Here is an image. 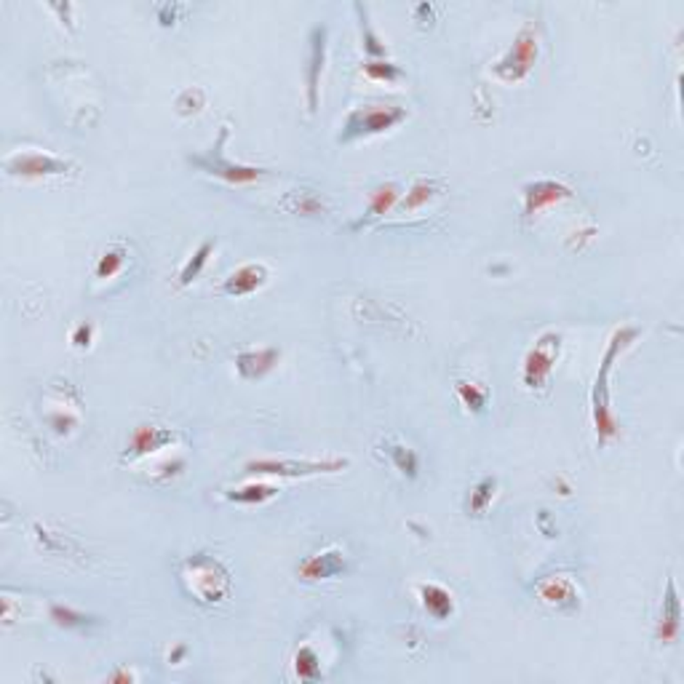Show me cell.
<instances>
[{
    "mask_svg": "<svg viewBox=\"0 0 684 684\" xmlns=\"http://www.w3.org/2000/svg\"><path fill=\"white\" fill-rule=\"evenodd\" d=\"M639 334H642L639 327L626 324V327H618L612 332V337L607 340V348H604V356H602V364H599V372H596V380H594V390H591V420H594L599 444H607V442L620 436V426H618V418L612 412L610 374H612V366L620 358V353L631 342H636Z\"/></svg>",
    "mask_w": 684,
    "mask_h": 684,
    "instance_id": "cell-1",
    "label": "cell"
},
{
    "mask_svg": "<svg viewBox=\"0 0 684 684\" xmlns=\"http://www.w3.org/2000/svg\"><path fill=\"white\" fill-rule=\"evenodd\" d=\"M180 580H182L188 596L193 602L204 604V607L222 604L233 591V580H230L227 567L209 554L188 557L180 565Z\"/></svg>",
    "mask_w": 684,
    "mask_h": 684,
    "instance_id": "cell-2",
    "label": "cell"
},
{
    "mask_svg": "<svg viewBox=\"0 0 684 684\" xmlns=\"http://www.w3.org/2000/svg\"><path fill=\"white\" fill-rule=\"evenodd\" d=\"M350 465L348 457H321V460H292V457H254L243 465L251 476H281V479H305L319 473H340Z\"/></svg>",
    "mask_w": 684,
    "mask_h": 684,
    "instance_id": "cell-3",
    "label": "cell"
},
{
    "mask_svg": "<svg viewBox=\"0 0 684 684\" xmlns=\"http://www.w3.org/2000/svg\"><path fill=\"white\" fill-rule=\"evenodd\" d=\"M403 118H406V110L398 107V104H364V107H356V110L348 112V118L342 123V131L337 136V142L348 145V142L361 140V136L382 134V131L398 126Z\"/></svg>",
    "mask_w": 684,
    "mask_h": 684,
    "instance_id": "cell-4",
    "label": "cell"
},
{
    "mask_svg": "<svg viewBox=\"0 0 684 684\" xmlns=\"http://www.w3.org/2000/svg\"><path fill=\"white\" fill-rule=\"evenodd\" d=\"M537 49H540V35L534 25H524L519 30V35L513 38V43L508 46V51L492 65V73L505 81V83H516L524 81L529 75V70L534 67L537 59Z\"/></svg>",
    "mask_w": 684,
    "mask_h": 684,
    "instance_id": "cell-5",
    "label": "cell"
},
{
    "mask_svg": "<svg viewBox=\"0 0 684 684\" xmlns=\"http://www.w3.org/2000/svg\"><path fill=\"white\" fill-rule=\"evenodd\" d=\"M562 353V334L559 332H542L534 345L526 350L521 364V382L529 390H540L549 385V377L554 372V364Z\"/></svg>",
    "mask_w": 684,
    "mask_h": 684,
    "instance_id": "cell-6",
    "label": "cell"
},
{
    "mask_svg": "<svg viewBox=\"0 0 684 684\" xmlns=\"http://www.w3.org/2000/svg\"><path fill=\"white\" fill-rule=\"evenodd\" d=\"M225 140H227V128H222L217 145H214L209 153H204V156H190V164H196V166L204 169L206 174L219 177V180H225V182H230V185H249V182H257V180L265 174V169L246 166V164H233L230 158H225V153H222Z\"/></svg>",
    "mask_w": 684,
    "mask_h": 684,
    "instance_id": "cell-7",
    "label": "cell"
},
{
    "mask_svg": "<svg viewBox=\"0 0 684 684\" xmlns=\"http://www.w3.org/2000/svg\"><path fill=\"white\" fill-rule=\"evenodd\" d=\"M4 169L12 177L41 180V177L67 174L70 169H75V164H70V161H65V158H59L54 153H43V150H17V153L6 156Z\"/></svg>",
    "mask_w": 684,
    "mask_h": 684,
    "instance_id": "cell-8",
    "label": "cell"
},
{
    "mask_svg": "<svg viewBox=\"0 0 684 684\" xmlns=\"http://www.w3.org/2000/svg\"><path fill=\"white\" fill-rule=\"evenodd\" d=\"M521 196H524V217L532 219L537 217L540 211H545L549 206L559 204V201H567L573 196V188L559 182V180H532L521 188Z\"/></svg>",
    "mask_w": 684,
    "mask_h": 684,
    "instance_id": "cell-9",
    "label": "cell"
},
{
    "mask_svg": "<svg viewBox=\"0 0 684 684\" xmlns=\"http://www.w3.org/2000/svg\"><path fill=\"white\" fill-rule=\"evenodd\" d=\"M327 38L329 27L316 25L311 30V51H308V70H305V94H308V110H319V86H321V73L327 62Z\"/></svg>",
    "mask_w": 684,
    "mask_h": 684,
    "instance_id": "cell-10",
    "label": "cell"
},
{
    "mask_svg": "<svg viewBox=\"0 0 684 684\" xmlns=\"http://www.w3.org/2000/svg\"><path fill=\"white\" fill-rule=\"evenodd\" d=\"M177 439L174 431L169 428H161V426H150V423H142L136 426L128 444H126V452H123V460H140V457H148V455H156L158 450H166L172 442Z\"/></svg>",
    "mask_w": 684,
    "mask_h": 684,
    "instance_id": "cell-11",
    "label": "cell"
},
{
    "mask_svg": "<svg viewBox=\"0 0 684 684\" xmlns=\"http://www.w3.org/2000/svg\"><path fill=\"white\" fill-rule=\"evenodd\" d=\"M348 570V559L342 551L337 549H329V551H321V554H313L308 557L300 567H297V578L305 580V583H319V580H329V578H337Z\"/></svg>",
    "mask_w": 684,
    "mask_h": 684,
    "instance_id": "cell-12",
    "label": "cell"
},
{
    "mask_svg": "<svg viewBox=\"0 0 684 684\" xmlns=\"http://www.w3.org/2000/svg\"><path fill=\"white\" fill-rule=\"evenodd\" d=\"M679 631H681V602H679L673 578H668L665 594H663L660 620H657V628H655V639L660 644H673L679 639Z\"/></svg>",
    "mask_w": 684,
    "mask_h": 684,
    "instance_id": "cell-13",
    "label": "cell"
},
{
    "mask_svg": "<svg viewBox=\"0 0 684 684\" xmlns=\"http://www.w3.org/2000/svg\"><path fill=\"white\" fill-rule=\"evenodd\" d=\"M537 596L551 604L562 612H573L580 607V594L575 588V583L565 575H554V578H545L540 586H537Z\"/></svg>",
    "mask_w": 684,
    "mask_h": 684,
    "instance_id": "cell-14",
    "label": "cell"
},
{
    "mask_svg": "<svg viewBox=\"0 0 684 684\" xmlns=\"http://www.w3.org/2000/svg\"><path fill=\"white\" fill-rule=\"evenodd\" d=\"M279 361H281L279 348H249V350H241L235 356V369L246 380H259L267 372L276 369Z\"/></svg>",
    "mask_w": 684,
    "mask_h": 684,
    "instance_id": "cell-15",
    "label": "cell"
},
{
    "mask_svg": "<svg viewBox=\"0 0 684 684\" xmlns=\"http://www.w3.org/2000/svg\"><path fill=\"white\" fill-rule=\"evenodd\" d=\"M265 281H267V267L259 262H246V265L235 267L222 281V292L230 297H246V295L257 292Z\"/></svg>",
    "mask_w": 684,
    "mask_h": 684,
    "instance_id": "cell-16",
    "label": "cell"
},
{
    "mask_svg": "<svg viewBox=\"0 0 684 684\" xmlns=\"http://www.w3.org/2000/svg\"><path fill=\"white\" fill-rule=\"evenodd\" d=\"M418 594H420V599H423L426 612H428L434 620H447V618L455 612V599H452V594H450L444 586H439V583H423V586H418Z\"/></svg>",
    "mask_w": 684,
    "mask_h": 684,
    "instance_id": "cell-17",
    "label": "cell"
},
{
    "mask_svg": "<svg viewBox=\"0 0 684 684\" xmlns=\"http://www.w3.org/2000/svg\"><path fill=\"white\" fill-rule=\"evenodd\" d=\"M396 204H398V185H396V182L377 185V188L369 193V209H366V214H364L353 227H361L364 222H369V219H377V217L388 214Z\"/></svg>",
    "mask_w": 684,
    "mask_h": 684,
    "instance_id": "cell-18",
    "label": "cell"
},
{
    "mask_svg": "<svg viewBox=\"0 0 684 684\" xmlns=\"http://www.w3.org/2000/svg\"><path fill=\"white\" fill-rule=\"evenodd\" d=\"M49 618H51L54 626H59L65 631H86V628L99 623L94 615H86V612H81L70 604H57V602L49 607Z\"/></svg>",
    "mask_w": 684,
    "mask_h": 684,
    "instance_id": "cell-19",
    "label": "cell"
},
{
    "mask_svg": "<svg viewBox=\"0 0 684 684\" xmlns=\"http://www.w3.org/2000/svg\"><path fill=\"white\" fill-rule=\"evenodd\" d=\"M276 495H279V489L273 484H265V481H249V484L225 489V497L230 503H241V505H257V503H265V500L276 497Z\"/></svg>",
    "mask_w": 684,
    "mask_h": 684,
    "instance_id": "cell-20",
    "label": "cell"
},
{
    "mask_svg": "<svg viewBox=\"0 0 684 684\" xmlns=\"http://www.w3.org/2000/svg\"><path fill=\"white\" fill-rule=\"evenodd\" d=\"M495 492H497V479L495 476H484L479 479L471 492H468V513L471 516H484L487 508L492 505L495 500Z\"/></svg>",
    "mask_w": 684,
    "mask_h": 684,
    "instance_id": "cell-21",
    "label": "cell"
},
{
    "mask_svg": "<svg viewBox=\"0 0 684 684\" xmlns=\"http://www.w3.org/2000/svg\"><path fill=\"white\" fill-rule=\"evenodd\" d=\"M385 452L390 455L396 471H401L406 479H418V473H420V457H418L415 450H409V447H403V444H396V442H388V444H385Z\"/></svg>",
    "mask_w": 684,
    "mask_h": 684,
    "instance_id": "cell-22",
    "label": "cell"
},
{
    "mask_svg": "<svg viewBox=\"0 0 684 684\" xmlns=\"http://www.w3.org/2000/svg\"><path fill=\"white\" fill-rule=\"evenodd\" d=\"M436 193H439V182H434V180H418L396 206H398L401 211H418V209L426 206Z\"/></svg>",
    "mask_w": 684,
    "mask_h": 684,
    "instance_id": "cell-23",
    "label": "cell"
},
{
    "mask_svg": "<svg viewBox=\"0 0 684 684\" xmlns=\"http://www.w3.org/2000/svg\"><path fill=\"white\" fill-rule=\"evenodd\" d=\"M455 390H457V398H460V403L468 409V412H473V415L484 412V406L489 401V390L484 385L468 382V380H457Z\"/></svg>",
    "mask_w": 684,
    "mask_h": 684,
    "instance_id": "cell-24",
    "label": "cell"
},
{
    "mask_svg": "<svg viewBox=\"0 0 684 684\" xmlns=\"http://www.w3.org/2000/svg\"><path fill=\"white\" fill-rule=\"evenodd\" d=\"M295 673L300 681H319L321 679V657L311 644H303L295 652Z\"/></svg>",
    "mask_w": 684,
    "mask_h": 684,
    "instance_id": "cell-25",
    "label": "cell"
},
{
    "mask_svg": "<svg viewBox=\"0 0 684 684\" xmlns=\"http://www.w3.org/2000/svg\"><path fill=\"white\" fill-rule=\"evenodd\" d=\"M211 251H214V241H204L196 251H193V257L182 265V270H180V287H190L201 273H204V267H206V262H209V257H211Z\"/></svg>",
    "mask_w": 684,
    "mask_h": 684,
    "instance_id": "cell-26",
    "label": "cell"
},
{
    "mask_svg": "<svg viewBox=\"0 0 684 684\" xmlns=\"http://www.w3.org/2000/svg\"><path fill=\"white\" fill-rule=\"evenodd\" d=\"M123 265H126V249H120V246H110V249L96 259L94 273H96V279H99V281H110V279H115L118 273L123 270Z\"/></svg>",
    "mask_w": 684,
    "mask_h": 684,
    "instance_id": "cell-27",
    "label": "cell"
},
{
    "mask_svg": "<svg viewBox=\"0 0 684 684\" xmlns=\"http://www.w3.org/2000/svg\"><path fill=\"white\" fill-rule=\"evenodd\" d=\"M364 73H366L372 81H385V83L403 78V70H401L396 62L385 59V57H382V59H366V62H364Z\"/></svg>",
    "mask_w": 684,
    "mask_h": 684,
    "instance_id": "cell-28",
    "label": "cell"
},
{
    "mask_svg": "<svg viewBox=\"0 0 684 684\" xmlns=\"http://www.w3.org/2000/svg\"><path fill=\"white\" fill-rule=\"evenodd\" d=\"M356 12H358V17H361L364 49L369 51V57H372V59H382V57H385V43L374 35V30H372V25H369V19H366V9H364L361 4H356Z\"/></svg>",
    "mask_w": 684,
    "mask_h": 684,
    "instance_id": "cell-29",
    "label": "cell"
},
{
    "mask_svg": "<svg viewBox=\"0 0 684 684\" xmlns=\"http://www.w3.org/2000/svg\"><path fill=\"white\" fill-rule=\"evenodd\" d=\"M204 102H206V96H204V91L198 88V86H193V88H185L180 96H177V110L182 112V115H193V112H198L201 107H204Z\"/></svg>",
    "mask_w": 684,
    "mask_h": 684,
    "instance_id": "cell-30",
    "label": "cell"
},
{
    "mask_svg": "<svg viewBox=\"0 0 684 684\" xmlns=\"http://www.w3.org/2000/svg\"><path fill=\"white\" fill-rule=\"evenodd\" d=\"M91 340H94V327L88 324V321H81L75 329H73V334H70V342L75 345V348H88L91 345Z\"/></svg>",
    "mask_w": 684,
    "mask_h": 684,
    "instance_id": "cell-31",
    "label": "cell"
},
{
    "mask_svg": "<svg viewBox=\"0 0 684 684\" xmlns=\"http://www.w3.org/2000/svg\"><path fill=\"white\" fill-rule=\"evenodd\" d=\"M180 12H182V6H180V4H161V6L156 9V14H158V22H161L164 27H172V25L177 22Z\"/></svg>",
    "mask_w": 684,
    "mask_h": 684,
    "instance_id": "cell-32",
    "label": "cell"
},
{
    "mask_svg": "<svg viewBox=\"0 0 684 684\" xmlns=\"http://www.w3.org/2000/svg\"><path fill=\"white\" fill-rule=\"evenodd\" d=\"M185 655H188V644H177V647L169 652V663H172V665H180V663L185 660Z\"/></svg>",
    "mask_w": 684,
    "mask_h": 684,
    "instance_id": "cell-33",
    "label": "cell"
},
{
    "mask_svg": "<svg viewBox=\"0 0 684 684\" xmlns=\"http://www.w3.org/2000/svg\"><path fill=\"white\" fill-rule=\"evenodd\" d=\"M136 676L131 673V671H126V668H118L115 673H110L107 676V681H134Z\"/></svg>",
    "mask_w": 684,
    "mask_h": 684,
    "instance_id": "cell-34",
    "label": "cell"
}]
</instances>
